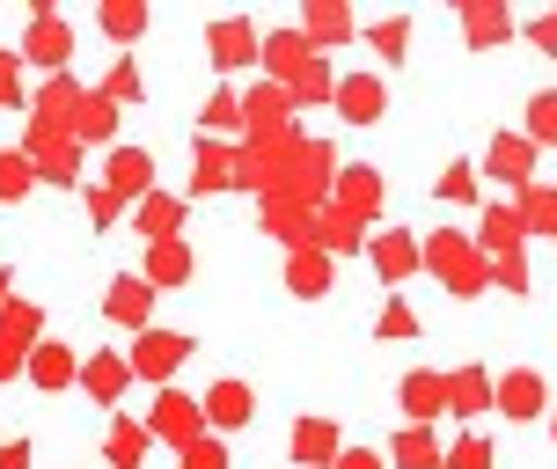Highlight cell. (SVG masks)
I'll use <instances>...</instances> for the list:
<instances>
[{
  "label": "cell",
  "mask_w": 557,
  "mask_h": 469,
  "mask_svg": "<svg viewBox=\"0 0 557 469\" xmlns=\"http://www.w3.org/2000/svg\"><path fill=\"white\" fill-rule=\"evenodd\" d=\"M191 359V337L184 331H139L125 367H133V382H154V388H176V367Z\"/></svg>",
  "instance_id": "6da1fadb"
},
{
  "label": "cell",
  "mask_w": 557,
  "mask_h": 469,
  "mask_svg": "<svg viewBox=\"0 0 557 469\" xmlns=\"http://www.w3.org/2000/svg\"><path fill=\"white\" fill-rule=\"evenodd\" d=\"M147 433H154L162 447H176V455H184V447H198V441H206V411H198V396L162 388V396H154V411H147Z\"/></svg>",
  "instance_id": "7a4b0ae2"
},
{
  "label": "cell",
  "mask_w": 557,
  "mask_h": 469,
  "mask_svg": "<svg viewBox=\"0 0 557 469\" xmlns=\"http://www.w3.org/2000/svg\"><path fill=\"white\" fill-rule=\"evenodd\" d=\"M23 66H52V74H66L74 66V29L59 23V8L52 0H37V15H29V37H23Z\"/></svg>",
  "instance_id": "3957f363"
},
{
  "label": "cell",
  "mask_w": 557,
  "mask_h": 469,
  "mask_svg": "<svg viewBox=\"0 0 557 469\" xmlns=\"http://www.w3.org/2000/svg\"><path fill=\"white\" fill-rule=\"evenodd\" d=\"M29 162H37V184H66V192H74V176H82V139L66 133V125H29Z\"/></svg>",
  "instance_id": "277c9868"
},
{
  "label": "cell",
  "mask_w": 557,
  "mask_h": 469,
  "mask_svg": "<svg viewBox=\"0 0 557 469\" xmlns=\"http://www.w3.org/2000/svg\"><path fill=\"white\" fill-rule=\"evenodd\" d=\"M37 337H45V308L37 301H8L0 308V382L23 374V359L37 353Z\"/></svg>",
  "instance_id": "5b68a950"
},
{
  "label": "cell",
  "mask_w": 557,
  "mask_h": 469,
  "mask_svg": "<svg viewBox=\"0 0 557 469\" xmlns=\"http://www.w3.org/2000/svg\"><path fill=\"white\" fill-rule=\"evenodd\" d=\"M257 59H264V82L294 88V82H301V74H308V66H315L323 52H308V37H301V29H264V37H257Z\"/></svg>",
  "instance_id": "8992f818"
},
{
  "label": "cell",
  "mask_w": 557,
  "mask_h": 469,
  "mask_svg": "<svg viewBox=\"0 0 557 469\" xmlns=\"http://www.w3.org/2000/svg\"><path fill=\"white\" fill-rule=\"evenodd\" d=\"M103 323H117V331H154V286L139 272H117L111 279V294H103Z\"/></svg>",
  "instance_id": "52a82bcc"
},
{
  "label": "cell",
  "mask_w": 557,
  "mask_h": 469,
  "mask_svg": "<svg viewBox=\"0 0 557 469\" xmlns=\"http://www.w3.org/2000/svg\"><path fill=\"white\" fill-rule=\"evenodd\" d=\"M543 404H550V388H543V374H535V367H513V374H499V382H492V411L513 418V425H535V418H543Z\"/></svg>",
  "instance_id": "ba28073f"
},
{
  "label": "cell",
  "mask_w": 557,
  "mask_h": 469,
  "mask_svg": "<svg viewBox=\"0 0 557 469\" xmlns=\"http://www.w3.org/2000/svg\"><path fill=\"white\" fill-rule=\"evenodd\" d=\"M331 213H337V221H352L367 235V221L382 213V169H345V176H337V192H331Z\"/></svg>",
  "instance_id": "9c48e42d"
},
{
  "label": "cell",
  "mask_w": 557,
  "mask_h": 469,
  "mask_svg": "<svg viewBox=\"0 0 557 469\" xmlns=\"http://www.w3.org/2000/svg\"><path fill=\"white\" fill-rule=\"evenodd\" d=\"M198 411H206V433H243L257 418V388L250 382H213L198 396Z\"/></svg>",
  "instance_id": "30bf717a"
},
{
  "label": "cell",
  "mask_w": 557,
  "mask_h": 469,
  "mask_svg": "<svg viewBox=\"0 0 557 469\" xmlns=\"http://www.w3.org/2000/svg\"><path fill=\"white\" fill-rule=\"evenodd\" d=\"M257 37H264V29H257L250 15H221V23L206 29V52H213L221 74H243V66L257 59Z\"/></svg>",
  "instance_id": "8fae6325"
},
{
  "label": "cell",
  "mask_w": 557,
  "mask_h": 469,
  "mask_svg": "<svg viewBox=\"0 0 557 469\" xmlns=\"http://www.w3.org/2000/svg\"><path fill=\"white\" fill-rule=\"evenodd\" d=\"M29 388H45V396H59V388L82 382V359H74V345H59V337H37V353L23 359Z\"/></svg>",
  "instance_id": "7c38bea8"
},
{
  "label": "cell",
  "mask_w": 557,
  "mask_h": 469,
  "mask_svg": "<svg viewBox=\"0 0 557 469\" xmlns=\"http://www.w3.org/2000/svg\"><path fill=\"white\" fill-rule=\"evenodd\" d=\"M331 249H315V243H294L286 249V294H294V301H323V294H331Z\"/></svg>",
  "instance_id": "4fadbf2b"
},
{
  "label": "cell",
  "mask_w": 557,
  "mask_h": 469,
  "mask_svg": "<svg viewBox=\"0 0 557 469\" xmlns=\"http://www.w3.org/2000/svg\"><path fill=\"white\" fill-rule=\"evenodd\" d=\"M396 404H404V418H411V425H433V418H447V374H433V367H411V374L396 382Z\"/></svg>",
  "instance_id": "5bb4252c"
},
{
  "label": "cell",
  "mask_w": 557,
  "mask_h": 469,
  "mask_svg": "<svg viewBox=\"0 0 557 469\" xmlns=\"http://www.w3.org/2000/svg\"><path fill=\"white\" fill-rule=\"evenodd\" d=\"M331 103H337V118H345V125H374V118L389 111V88H382V74H345Z\"/></svg>",
  "instance_id": "9a60e30c"
},
{
  "label": "cell",
  "mask_w": 557,
  "mask_h": 469,
  "mask_svg": "<svg viewBox=\"0 0 557 469\" xmlns=\"http://www.w3.org/2000/svg\"><path fill=\"white\" fill-rule=\"evenodd\" d=\"M82 388H88V404L117 411V396L133 388V367H125V353H88V359H82Z\"/></svg>",
  "instance_id": "2e32d148"
},
{
  "label": "cell",
  "mask_w": 557,
  "mask_h": 469,
  "mask_svg": "<svg viewBox=\"0 0 557 469\" xmlns=\"http://www.w3.org/2000/svg\"><path fill=\"white\" fill-rule=\"evenodd\" d=\"M286 447H294V462H301V469H331L345 441H337V418H294Z\"/></svg>",
  "instance_id": "e0dca14e"
},
{
  "label": "cell",
  "mask_w": 557,
  "mask_h": 469,
  "mask_svg": "<svg viewBox=\"0 0 557 469\" xmlns=\"http://www.w3.org/2000/svg\"><path fill=\"white\" fill-rule=\"evenodd\" d=\"M286 118H294V96L278 82H250V96H243V125H250L257 139H272V133H286Z\"/></svg>",
  "instance_id": "ac0fdd59"
},
{
  "label": "cell",
  "mask_w": 557,
  "mask_h": 469,
  "mask_svg": "<svg viewBox=\"0 0 557 469\" xmlns=\"http://www.w3.org/2000/svg\"><path fill=\"white\" fill-rule=\"evenodd\" d=\"M484 176H492V184H513V192H521V184L535 176V147H529L521 133H499L492 147H484Z\"/></svg>",
  "instance_id": "d6986e66"
},
{
  "label": "cell",
  "mask_w": 557,
  "mask_h": 469,
  "mask_svg": "<svg viewBox=\"0 0 557 469\" xmlns=\"http://www.w3.org/2000/svg\"><path fill=\"white\" fill-rule=\"evenodd\" d=\"M191 272H198V257H191V243H147V286L154 294H169V286H191Z\"/></svg>",
  "instance_id": "ffe728a7"
},
{
  "label": "cell",
  "mask_w": 557,
  "mask_h": 469,
  "mask_svg": "<svg viewBox=\"0 0 557 469\" xmlns=\"http://www.w3.org/2000/svg\"><path fill=\"white\" fill-rule=\"evenodd\" d=\"M111 192L125 206H139V198L154 192V155L147 147H111Z\"/></svg>",
  "instance_id": "44dd1931"
},
{
  "label": "cell",
  "mask_w": 557,
  "mask_h": 469,
  "mask_svg": "<svg viewBox=\"0 0 557 469\" xmlns=\"http://www.w3.org/2000/svg\"><path fill=\"white\" fill-rule=\"evenodd\" d=\"M133 227H139V243H176V227H184V198L147 192L133 206Z\"/></svg>",
  "instance_id": "7402d4cb"
},
{
  "label": "cell",
  "mask_w": 557,
  "mask_h": 469,
  "mask_svg": "<svg viewBox=\"0 0 557 469\" xmlns=\"http://www.w3.org/2000/svg\"><path fill=\"white\" fill-rule=\"evenodd\" d=\"M367 257H374V272L389 279V286H404V279L418 272V235L389 227V235H374V243H367Z\"/></svg>",
  "instance_id": "603a6c76"
},
{
  "label": "cell",
  "mask_w": 557,
  "mask_h": 469,
  "mask_svg": "<svg viewBox=\"0 0 557 469\" xmlns=\"http://www.w3.org/2000/svg\"><path fill=\"white\" fill-rule=\"evenodd\" d=\"M294 29L308 37V52H323V45H345L352 37V15H345V0H308V15Z\"/></svg>",
  "instance_id": "cb8c5ba5"
},
{
  "label": "cell",
  "mask_w": 557,
  "mask_h": 469,
  "mask_svg": "<svg viewBox=\"0 0 557 469\" xmlns=\"http://www.w3.org/2000/svg\"><path fill=\"white\" fill-rule=\"evenodd\" d=\"M441 455H447V447H441V433H433V425H404L382 462H389V469H441Z\"/></svg>",
  "instance_id": "d4e9b609"
},
{
  "label": "cell",
  "mask_w": 557,
  "mask_h": 469,
  "mask_svg": "<svg viewBox=\"0 0 557 469\" xmlns=\"http://www.w3.org/2000/svg\"><path fill=\"white\" fill-rule=\"evenodd\" d=\"M492 411V374L484 367H455L447 374V418H484Z\"/></svg>",
  "instance_id": "484cf974"
},
{
  "label": "cell",
  "mask_w": 557,
  "mask_h": 469,
  "mask_svg": "<svg viewBox=\"0 0 557 469\" xmlns=\"http://www.w3.org/2000/svg\"><path fill=\"white\" fill-rule=\"evenodd\" d=\"M147 447H154V433H147V425L111 418V433H103V462H111V469H147Z\"/></svg>",
  "instance_id": "4316f807"
},
{
  "label": "cell",
  "mask_w": 557,
  "mask_h": 469,
  "mask_svg": "<svg viewBox=\"0 0 557 469\" xmlns=\"http://www.w3.org/2000/svg\"><path fill=\"white\" fill-rule=\"evenodd\" d=\"M462 37H470L476 52H484V45H506V37H513V15H506L499 0H462Z\"/></svg>",
  "instance_id": "83f0119b"
},
{
  "label": "cell",
  "mask_w": 557,
  "mask_h": 469,
  "mask_svg": "<svg viewBox=\"0 0 557 469\" xmlns=\"http://www.w3.org/2000/svg\"><path fill=\"white\" fill-rule=\"evenodd\" d=\"M235 184V155H227L221 139H198V169H191V192L198 198H221Z\"/></svg>",
  "instance_id": "f1b7e54d"
},
{
  "label": "cell",
  "mask_w": 557,
  "mask_h": 469,
  "mask_svg": "<svg viewBox=\"0 0 557 469\" xmlns=\"http://www.w3.org/2000/svg\"><path fill=\"white\" fill-rule=\"evenodd\" d=\"M521 243H529V235H521V213H513V206H492V213H484L476 249H484V257H513Z\"/></svg>",
  "instance_id": "f546056e"
},
{
  "label": "cell",
  "mask_w": 557,
  "mask_h": 469,
  "mask_svg": "<svg viewBox=\"0 0 557 469\" xmlns=\"http://www.w3.org/2000/svg\"><path fill=\"white\" fill-rule=\"evenodd\" d=\"M513 213H521V235H557V192L521 184V192H513Z\"/></svg>",
  "instance_id": "4dcf8cb0"
},
{
  "label": "cell",
  "mask_w": 557,
  "mask_h": 469,
  "mask_svg": "<svg viewBox=\"0 0 557 469\" xmlns=\"http://www.w3.org/2000/svg\"><path fill=\"white\" fill-rule=\"evenodd\" d=\"M74 103H82V82H74V74H52V82L37 88L29 111H37V125H59V118H74Z\"/></svg>",
  "instance_id": "1f68e13d"
},
{
  "label": "cell",
  "mask_w": 557,
  "mask_h": 469,
  "mask_svg": "<svg viewBox=\"0 0 557 469\" xmlns=\"http://www.w3.org/2000/svg\"><path fill=\"white\" fill-rule=\"evenodd\" d=\"M66 133H74V139H111L117 133V103L82 96V103H74V118H66Z\"/></svg>",
  "instance_id": "d6a6232c"
},
{
  "label": "cell",
  "mask_w": 557,
  "mask_h": 469,
  "mask_svg": "<svg viewBox=\"0 0 557 469\" xmlns=\"http://www.w3.org/2000/svg\"><path fill=\"white\" fill-rule=\"evenodd\" d=\"M198 125H206V139L243 133V96H235V88H213V96H206V111H198Z\"/></svg>",
  "instance_id": "836d02e7"
},
{
  "label": "cell",
  "mask_w": 557,
  "mask_h": 469,
  "mask_svg": "<svg viewBox=\"0 0 557 469\" xmlns=\"http://www.w3.org/2000/svg\"><path fill=\"white\" fill-rule=\"evenodd\" d=\"M529 147H557V88H535L529 96V125H521Z\"/></svg>",
  "instance_id": "e575fe53"
},
{
  "label": "cell",
  "mask_w": 557,
  "mask_h": 469,
  "mask_svg": "<svg viewBox=\"0 0 557 469\" xmlns=\"http://www.w3.org/2000/svg\"><path fill=\"white\" fill-rule=\"evenodd\" d=\"M103 37L139 45V37H147V8H139V0H103Z\"/></svg>",
  "instance_id": "d590c367"
},
{
  "label": "cell",
  "mask_w": 557,
  "mask_h": 469,
  "mask_svg": "<svg viewBox=\"0 0 557 469\" xmlns=\"http://www.w3.org/2000/svg\"><path fill=\"white\" fill-rule=\"evenodd\" d=\"M29 192H37V162L15 155V147H0V198L15 206V198H29Z\"/></svg>",
  "instance_id": "8d00e7d4"
},
{
  "label": "cell",
  "mask_w": 557,
  "mask_h": 469,
  "mask_svg": "<svg viewBox=\"0 0 557 469\" xmlns=\"http://www.w3.org/2000/svg\"><path fill=\"white\" fill-rule=\"evenodd\" d=\"M441 469H499V447L484 441V433H462V441L441 455Z\"/></svg>",
  "instance_id": "74e56055"
},
{
  "label": "cell",
  "mask_w": 557,
  "mask_h": 469,
  "mask_svg": "<svg viewBox=\"0 0 557 469\" xmlns=\"http://www.w3.org/2000/svg\"><path fill=\"white\" fill-rule=\"evenodd\" d=\"M433 192H441L447 206H470V198H476V162H447V176L433 184Z\"/></svg>",
  "instance_id": "f35d334b"
},
{
  "label": "cell",
  "mask_w": 557,
  "mask_h": 469,
  "mask_svg": "<svg viewBox=\"0 0 557 469\" xmlns=\"http://www.w3.org/2000/svg\"><path fill=\"white\" fill-rule=\"evenodd\" d=\"M367 45H374L382 59H404V45H411V23H404V15H389V23L367 29Z\"/></svg>",
  "instance_id": "ab89813d"
},
{
  "label": "cell",
  "mask_w": 557,
  "mask_h": 469,
  "mask_svg": "<svg viewBox=\"0 0 557 469\" xmlns=\"http://www.w3.org/2000/svg\"><path fill=\"white\" fill-rule=\"evenodd\" d=\"M96 96H103V103H139V96H147V82H139L133 66H117V74H111L103 88H96Z\"/></svg>",
  "instance_id": "60d3db41"
},
{
  "label": "cell",
  "mask_w": 557,
  "mask_h": 469,
  "mask_svg": "<svg viewBox=\"0 0 557 469\" xmlns=\"http://www.w3.org/2000/svg\"><path fill=\"white\" fill-rule=\"evenodd\" d=\"M176 469H227V447L213 441V433H206L198 447H184V455H176Z\"/></svg>",
  "instance_id": "b9f144b4"
},
{
  "label": "cell",
  "mask_w": 557,
  "mask_h": 469,
  "mask_svg": "<svg viewBox=\"0 0 557 469\" xmlns=\"http://www.w3.org/2000/svg\"><path fill=\"white\" fill-rule=\"evenodd\" d=\"M492 279L513 286V294H529V257H521V249H513V257H492Z\"/></svg>",
  "instance_id": "7bdbcfd3"
},
{
  "label": "cell",
  "mask_w": 557,
  "mask_h": 469,
  "mask_svg": "<svg viewBox=\"0 0 557 469\" xmlns=\"http://www.w3.org/2000/svg\"><path fill=\"white\" fill-rule=\"evenodd\" d=\"M0 103H29L23 96V59L15 52H0Z\"/></svg>",
  "instance_id": "ee69618b"
},
{
  "label": "cell",
  "mask_w": 557,
  "mask_h": 469,
  "mask_svg": "<svg viewBox=\"0 0 557 469\" xmlns=\"http://www.w3.org/2000/svg\"><path fill=\"white\" fill-rule=\"evenodd\" d=\"M117 213H125V198H117L111 184H103V192H88V221H96V227H111Z\"/></svg>",
  "instance_id": "f6af8a7d"
},
{
  "label": "cell",
  "mask_w": 557,
  "mask_h": 469,
  "mask_svg": "<svg viewBox=\"0 0 557 469\" xmlns=\"http://www.w3.org/2000/svg\"><path fill=\"white\" fill-rule=\"evenodd\" d=\"M374 331H382V337H411V331H418V316H411L404 301H389V308H382V323H374Z\"/></svg>",
  "instance_id": "bcb514c9"
},
{
  "label": "cell",
  "mask_w": 557,
  "mask_h": 469,
  "mask_svg": "<svg viewBox=\"0 0 557 469\" xmlns=\"http://www.w3.org/2000/svg\"><path fill=\"white\" fill-rule=\"evenodd\" d=\"M331 469H389V462H382V447H337Z\"/></svg>",
  "instance_id": "7dc6e473"
},
{
  "label": "cell",
  "mask_w": 557,
  "mask_h": 469,
  "mask_svg": "<svg viewBox=\"0 0 557 469\" xmlns=\"http://www.w3.org/2000/svg\"><path fill=\"white\" fill-rule=\"evenodd\" d=\"M529 45H535V52H557V23H550V15H535V23H529Z\"/></svg>",
  "instance_id": "c3c4849f"
},
{
  "label": "cell",
  "mask_w": 557,
  "mask_h": 469,
  "mask_svg": "<svg viewBox=\"0 0 557 469\" xmlns=\"http://www.w3.org/2000/svg\"><path fill=\"white\" fill-rule=\"evenodd\" d=\"M0 469H29V441H0Z\"/></svg>",
  "instance_id": "681fc988"
},
{
  "label": "cell",
  "mask_w": 557,
  "mask_h": 469,
  "mask_svg": "<svg viewBox=\"0 0 557 469\" xmlns=\"http://www.w3.org/2000/svg\"><path fill=\"white\" fill-rule=\"evenodd\" d=\"M0 308H8V272H0Z\"/></svg>",
  "instance_id": "f907efd6"
},
{
  "label": "cell",
  "mask_w": 557,
  "mask_h": 469,
  "mask_svg": "<svg viewBox=\"0 0 557 469\" xmlns=\"http://www.w3.org/2000/svg\"><path fill=\"white\" fill-rule=\"evenodd\" d=\"M550 441H557V411H550Z\"/></svg>",
  "instance_id": "816d5d0a"
},
{
  "label": "cell",
  "mask_w": 557,
  "mask_h": 469,
  "mask_svg": "<svg viewBox=\"0 0 557 469\" xmlns=\"http://www.w3.org/2000/svg\"><path fill=\"white\" fill-rule=\"evenodd\" d=\"M550 23H557V15H550Z\"/></svg>",
  "instance_id": "f5cc1de1"
}]
</instances>
